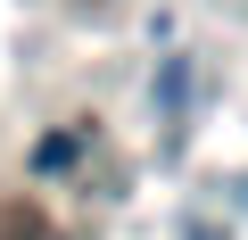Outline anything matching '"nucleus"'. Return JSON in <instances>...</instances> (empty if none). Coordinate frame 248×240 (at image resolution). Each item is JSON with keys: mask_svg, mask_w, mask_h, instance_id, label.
Here are the masks:
<instances>
[{"mask_svg": "<svg viewBox=\"0 0 248 240\" xmlns=\"http://www.w3.org/2000/svg\"><path fill=\"white\" fill-rule=\"evenodd\" d=\"M157 99H166V108H182V99H190V66H182V58H166V75H157Z\"/></svg>", "mask_w": 248, "mask_h": 240, "instance_id": "f03ea898", "label": "nucleus"}, {"mask_svg": "<svg viewBox=\"0 0 248 240\" xmlns=\"http://www.w3.org/2000/svg\"><path fill=\"white\" fill-rule=\"evenodd\" d=\"M83 158V133H50L42 149H33V174H58V166H75Z\"/></svg>", "mask_w": 248, "mask_h": 240, "instance_id": "f257e3e1", "label": "nucleus"}]
</instances>
